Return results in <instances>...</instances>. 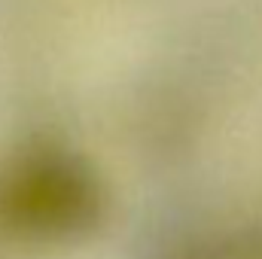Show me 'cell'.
I'll list each match as a JSON object with an SVG mask.
<instances>
[{"label":"cell","instance_id":"obj_1","mask_svg":"<svg viewBox=\"0 0 262 259\" xmlns=\"http://www.w3.org/2000/svg\"><path fill=\"white\" fill-rule=\"evenodd\" d=\"M107 195L98 177L61 156L0 165V235L28 244H79L101 232Z\"/></svg>","mask_w":262,"mask_h":259},{"label":"cell","instance_id":"obj_2","mask_svg":"<svg viewBox=\"0 0 262 259\" xmlns=\"http://www.w3.org/2000/svg\"><path fill=\"white\" fill-rule=\"evenodd\" d=\"M140 259H216L213 235H165L143 247Z\"/></svg>","mask_w":262,"mask_h":259},{"label":"cell","instance_id":"obj_3","mask_svg":"<svg viewBox=\"0 0 262 259\" xmlns=\"http://www.w3.org/2000/svg\"><path fill=\"white\" fill-rule=\"evenodd\" d=\"M216 259H262V223L213 235Z\"/></svg>","mask_w":262,"mask_h":259}]
</instances>
